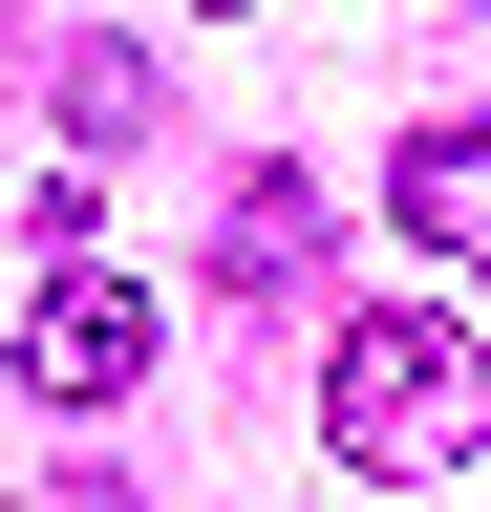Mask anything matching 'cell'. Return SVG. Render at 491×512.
I'll return each mask as SVG.
<instances>
[{
  "mask_svg": "<svg viewBox=\"0 0 491 512\" xmlns=\"http://www.w3.org/2000/svg\"><path fill=\"white\" fill-rule=\"evenodd\" d=\"M321 427L363 448V470H470V320L449 299H385L321 342Z\"/></svg>",
  "mask_w": 491,
  "mask_h": 512,
  "instance_id": "obj_1",
  "label": "cell"
},
{
  "mask_svg": "<svg viewBox=\"0 0 491 512\" xmlns=\"http://www.w3.org/2000/svg\"><path fill=\"white\" fill-rule=\"evenodd\" d=\"M150 342H171V320H150V278H107V256H65V278H43L22 299V406H129V384H150Z\"/></svg>",
  "mask_w": 491,
  "mask_h": 512,
  "instance_id": "obj_2",
  "label": "cell"
},
{
  "mask_svg": "<svg viewBox=\"0 0 491 512\" xmlns=\"http://www.w3.org/2000/svg\"><path fill=\"white\" fill-rule=\"evenodd\" d=\"M385 214H406L427 256H470V107H427L406 150H385Z\"/></svg>",
  "mask_w": 491,
  "mask_h": 512,
  "instance_id": "obj_3",
  "label": "cell"
},
{
  "mask_svg": "<svg viewBox=\"0 0 491 512\" xmlns=\"http://www.w3.org/2000/svg\"><path fill=\"white\" fill-rule=\"evenodd\" d=\"M65 128H86V150H129V128H150V64H129V43H86V64H65Z\"/></svg>",
  "mask_w": 491,
  "mask_h": 512,
  "instance_id": "obj_4",
  "label": "cell"
},
{
  "mask_svg": "<svg viewBox=\"0 0 491 512\" xmlns=\"http://www.w3.org/2000/svg\"><path fill=\"white\" fill-rule=\"evenodd\" d=\"M214 278H235V299H257V278H299V192H278V171L235 192V256H214Z\"/></svg>",
  "mask_w": 491,
  "mask_h": 512,
  "instance_id": "obj_5",
  "label": "cell"
}]
</instances>
